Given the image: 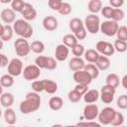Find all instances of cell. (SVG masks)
<instances>
[{
    "instance_id": "1",
    "label": "cell",
    "mask_w": 127,
    "mask_h": 127,
    "mask_svg": "<svg viewBox=\"0 0 127 127\" xmlns=\"http://www.w3.org/2000/svg\"><path fill=\"white\" fill-rule=\"evenodd\" d=\"M41 96L39 93L35 91H30L26 94V97L23 101H21L19 105V109L23 114H30L37 111L41 106Z\"/></svg>"
},
{
    "instance_id": "2",
    "label": "cell",
    "mask_w": 127,
    "mask_h": 127,
    "mask_svg": "<svg viewBox=\"0 0 127 127\" xmlns=\"http://www.w3.org/2000/svg\"><path fill=\"white\" fill-rule=\"evenodd\" d=\"M13 29H14V33L20 36V38H24L26 40L31 38L34 34V29L32 25L24 19L16 20L15 23L13 24Z\"/></svg>"
},
{
    "instance_id": "3",
    "label": "cell",
    "mask_w": 127,
    "mask_h": 127,
    "mask_svg": "<svg viewBox=\"0 0 127 127\" xmlns=\"http://www.w3.org/2000/svg\"><path fill=\"white\" fill-rule=\"evenodd\" d=\"M84 27L86 29V31L90 34H97L100 31V19L97 15L95 14H89L85 17L84 21Z\"/></svg>"
},
{
    "instance_id": "4",
    "label": "cell",
    "mask_w": 127,
    "mask_h": 127,
    "mask_svg": "<svg viewBox=\"0 0 127 127\" xmlns=\"http://www.w3.org/2000/svg\"><path fill=\"white\" fill-rule=\"evenodd\" d=\"M14 48L15 53L19 58L27 57L31 52V44H29L28 41L24 38H18L14 42Z\"/></svg>"
},
{
    "instance_id": "5",
    "label": "cell",
    "mask_w": 127,
    "mask_h": 127,
    "mask_svg": "<svg viewBox=\"0 0 127 127\" xmlns=\"http://www.w3.org/2000/svg\"><path fill=\"white\" fill-rule=\"evenodd\" d=\"M115 114H116V110L113 107L106 106V107L102 108L101 111H99L97 118L101 125H109L113 121Z\"/></svg>"
},
{
    "instance_id": "6",
    "label": "cell",
    "mask_w": 127,
    "mask_h": 127,
    "mask_svg": "<svg viewBox=\"0 0 127 127\" xmlns=\"http://www.w3.org/2000/svg\"><path fill=\"white\" fill-rule=\"evenodd\" d=\"M24 79H26L27 81H34L37 80L40 75H41V68L34 64H28L27 66L24 67L23 69V73H22Z\"/></svg>"
},
{
    "instance_id": "7",
    "label": "cell",
    "mask_w": 127,
    "mask_h": 127,
    "mask_svg": "<svg viewBox=\"0 0 127 127\" xmlns=\"http://www.w3.org/2000/svg\"><path fill=\"white\" fill-rule=\"evenodd\" d=\"M119 25L117 22L112 20H105L100 25V32L107 36V37H113L117 34Z\"/></svg>"
},
{
    "instance_id": "8",
    "label": "cell",
    "mask_w": 127,
    "mask_h": 127,
    "mask_svg": "<svg viewBox=\"0 0 127 127\" xmlns=\"http://www.w3.org/2000/svg\"><path fill=\"white\" fill-rule=\"evenodd\" d=\"M8 73L12 76H19L23 73V62L19 58H14L9 62L8 64Z\"/></svg>"
},
{
    "instance_id": "9",
    "label": "cell",
    "mask_w": 127,
    "mask_h": 127,
    "mask_svg": "<svg viewBox=\"0 0 127 127\" xmlns=\"http://www.w3.org/2000/svg\"><path fill=\"white\" fill-rule=\"evenodd\" d=\"M95 50L102 56L110 57L115 53V49L113 44L106 41H98L95 45Z\"/></svg>"
},
{
    "instance_id": "10",
    "label": "cell",
    "mask_w": 127,
    "mask_h": 127,
    "mask_svg": "<svg viewBox=\"0 0 127 127\" xmlns=\"http://www.w3.org/2000/svg\"><path fill=\"white\" fill-rule=\"evenodd\" d=\"M116 93V89L105 84L100 89V99L103 103L109 104L114 100V96Z\"/></svg>"
},
{
    "instance_id": "11",
    "label": "cell",
    "mask_w": 127,
    "mask_h": 127,
    "mask_svg": "<svg viewBox=\"0 0 127 127\" xmlns=\"http://www.w3.org/2000/svg\"><path fill=\"white\" fill-rule=\"evenodd\" d=\"M98 114H99V109L95 103L86 104L82 111V115L84 119H86V121H93L98 117Z\"/></svg>"
},
{
    "instance_id": "12",
    "label": "cell",
    "mask_w": 127,
    "mask_h": 127,
    "mask_svg": "<svg viewBox=\"0 0 127 127\" xmlns=\"http://www.w3.org/2000/svg\"><path fill=\"white\" fill-rule=\"evenodd\" d=\"M72 78L76 82V84H85V85H89L93 80L92 77L84 69L74 71L72 74Z\"/></svg>"
},
{
    "instance_id": "13",
    "label": "cell",
    "mask_w": 127,
    "mask_h": 127,
    "mask_svg": "<svg viewBox=\"0 0 127 127\" xmlns=\"http://www.w3.org/2000/svg\"><path fill=\"white\" fill-rule=\"evenodd\" d=\"M22 16H23V19L26 20V21H34L37 17V11L36 9L34 8V6L31 4V3H28L26 2L24 7H23V10L22 12L20 13Z\"/></svg>"
},
{
    "instance_id": "14",
    "label": "cell",
    "mask_w": 127,
    "mask_h": 127,
    "mask_svg": "<svg viewBox=\"0 0 127 127\" xmlns=\"http://www.w3.org/2000/svg\"><path fill=\"white\" fill-rule=\"evenodd\" d=\"M0 17L6 25L14 24L16 21V12L13 11L11 8H5L0 12Z\"/></svg>"
},
{
    "instance_id": "15",
    "label": "cell",
    "mask_w": 127,
    "mask_h": 127,
    "mask_svg": "<svg viewBox=\"0 0 127 127\" xmlns=\"http://www.w3.org/2000/svg\"><path fill=\"white\" fill-rule=\"evenodd\" d=\"M42 24H43V28L48 32L56 31L58 29V26H59L58 19L54 16H46L43 19Z\"/></svg>"
},
{
    "instance_id": "16",
    "label": "cell",
    "mask_w": 127,
    "mask_h": 127,
    "mask_svg": "<svg viewBox=\"0 0 127 127\" xmlns=\"http://www.w3.org/2000/svg\"><path fill=\"white\" fill-rule=\"evenodd\" d=\"M68 54H69V49L64 46V44H60L56 47V50H55V59L58 61V62H64L67 59L68 57Z\"/></svg>"
},
{
    "instance_id": "17",
    "label": "cell",
    "mask_w": 127,
    "mask_h": 127,
    "mask_svg": "<svg viewBox=\"0 0 127 127\" xmlns=\"http://www.w3.org/2000/svg\"><path fill=\"white\" fill-rule=\"evenodd\" d=\"M14 35V29L11 25L2 24L1 25V31H0V38L2 42H9Z\"/></svg>"
},
{
    "instance_id": "18",
    "label": "cell",
    "mask_w": 127,
    "mask_h": 127,
    "mask_svg": "<svg viewBox=\"0 0 127 127\" xmlns=\"http://www.w3.org/2000/svg\"><path fill=\"white\" fill-rule=\"evenodd\" d=\"M85 62L83 59L81 58H76L73 57L69 60L68 62V67L69 69H71L72 71H78V70H82L85 67Z\"/></svg>"
},
{
    "instance_id": "19",
    "label": "cell",
    "mask_w": 127,
    "mask_h": 127,
    "mask_svg": "<svg viewBox=\"0 0 127 127\" xmlns=\"http://www.w3.org/2000/svg\"><path fill=\"white\" fill-rule=\"evenodd\" d=\"M100 97V92L97 89H88V91L83 95V100L87 104L94 103Z\"/></svg>"
},
{
    "instance_id": "20",
    "label": "cell",
    "mask_w": 127,
    "mask_h": 127,
    "mask_svg": "<svg viewBox=\"0 0 127 127\" xmlns=\"http://www.w3.org/2000/svg\"><path fill=\"white\" fill-rule=\"evenodd\" d=\"M99 56H100V54L96 50H94V49H88V50H86L85 53H84V55H83L84 60L86 62H88L89 64H94L97 62Z\"/></svg>"
},
{
    "instance_id": "21",
    "label": "cell",
    "mask_w": 127,
    "mask_h": 127,
    "mask_svg": "<svg viewBox=\"0 0 127 127\" xmlns=\"http://www.w3.org/2000/svg\"><path fill=\"white\" fill-rule=\"evenodd\" d=\"M49 107L54 110V111H58L60 109H62L63 105H64V100L62 97L60 96H52L50 99H49Z\"/></svg>"
},
{
    "instance_id": "22",
    "label": "cell",
    "mask_w": 127,
    "mask_h": 127,
    "mask_svg": "<svg viewBox=\"0 0 127 127\" xmlns=\"http://www.w3.org/2000/svg\"><path fill=\"white\" fill-rule=\"evenodd\" d=\"M44 91L49 94H55L58 91V83L52 79H43Z\"/></svg>"
},
{
    "instance_id": "23",
    "label": "cell",
    "mask_w": 127,
    "mask_h": 127,
    "mask_svg": "<svg viewBox=\"0 0 127 127\" xmlns=\"http://www.w3.org/2000/svg\"><path fill=\"white\" fill-rule=\"evenodd\" d=\"M14 96L12 93L10 92H3L0 96V102H1V105L5 108H9L13 105L14 103Z\"/></svg>"
},
{
    "instance_id": "24",
    "label": "cell",
    "mask_w": 127,
    "mask_h": 127,
    "mask_svg": "<svg viewBox=\"0 0 127 127\" xmlns=\"http://www.w3.org/2000/svg\"><path fill=\"white\" fill-rule=\"evenodd\" d=\"M4 119L8 125H14L17 122V115L15 113V110L11 107L6 108L4 111Z\"/></svg>"
},
{
    "instance_id": "25",
    "label": "cell",
    "mask_w": 127,
    "mask_h": 127,
    "mask_svg": "<svg viewBox=\"0 0 127 127\" xmlns=\"http://www.w3.org/2000/svg\"><path fill=\"white\" fill-rule=\"evenodd\" d=\"M87 9L90 14H97L102 10V1L100 0H90L87 3Z\"/></svg>"
},
{
    "instance_id": "26",
    "label": "cell",
    "mask_w": 127,
    "mask_h": 127,
    "mask_svg": "<svg viewBox=\"0 0 127 127\" xmlns=\"http://www.w3.org/2000/svg\"><path fill=\"white\" fill-rule=\"evenodd\" d=\"M110 64L111 63H110V60H109L108 57H105V56L100 55L99 58H98V60H97V62L95 63V65L97 66V68L99 70H106V69L109 68Z\"/></svg>"
},
{
    "instance_id": "27",
    "label": "cell",
    "mask_w": 127,
    "mask_h": 127,
    "mask_svg": "<svg viewBox=\"0 0 127 127\" xmlns=\"http://www.w3.org/2000/svg\"><path fill=\"white\" fill-rule=\"evenodd\" d=\"M105 81H106L105 84H107V85H109V86H111V87H113V88H115V89H116V88L119 86V84L121 83V80H120L119 76H118L116 73H113V72L107 74Z\"/></svg>"
},
{
    "instance_id": "28",
    "label": "cell",
    "mask_w": 127,
    "mask_h": 127,
    "mask_svg": "<svg viewBox=\"0 0 127 127\" xmlns=\"http://www.w3.org/2000/svg\"><path fill=\"white\" fill-rule=\"evenodd\" d=\"M68 27H69V30H70L71 32H73V34H74V33H76L78 30H80L81 28L84 27V23H83V21H82L81 19L75 17V18H72V19L69 21Z\"/></svg>"
},
{
    "instance_id": "29",
    "label": "cell",
    "mask_w": 127,
    "mask_h": 127,
    "mask_svg": "<svg viewBox=\"0 0 127 127\" xmlns=\"http://www.w3.org/2000/svg\"><path fill=\"white\" fill-rule=\"evenodd\" d=\"M78 40L76 39V37L73 34H66L63 37V44L64 46H66L67 48H72L74 47L76 44H78L77 42Z\"/></svg>"
},
{
    "instance_id": "30",
    "label": "cell",
    "mask_w": 127,
    "mask_h": 127,
    "mask_svg": "<svg viewBox=\"0 0 127 127\" xmlns=\"http://www.w3.org/2000/svg\"><path fill=\"white\" fill-rule=\"evenodd\" d=\"M84 70L92 77V79H96L99 76V71L100 70L97 68V66L94 64H85Z\"/></svg>"
},
{
    "instance_id": "31",
    "label": "cell",
    "mask_w": 127,
    "mask_h": 127,
    "mask_svg": "<svg viewBox=\"0 0 127 127\" xmlns=\"http://www.w3.org/2000/svg\"><path fill=\"white\" fill-rule=\"evenodd\" d=\"M31 51L35 54L41 55L45 51V44L42 41H38V40L33 41L31 43Z\"/></svg>"
},
{
    "instance_id": "32",
    "label": "cell",
    "mask_w": 127,
    "mask_h": 127,
    "mask_svg": "<svg viewBox=\"0 0 127 127\" xmlns=\"http://www.w3.org/2000/svg\"><path fill=\"white\" fill-rule=\"evenodd\" d=\"M14 76L10 75L9 73L3 74L0 78V84L2 85V87H11L14 84Z\"/></svg>"
},
{
    "instance_id": "33",
    "label": "cell",
    "mask_w": 127,
    "mask_h": 127,
    "mask_svg": "<svg viewBox=\"0 0 127 127\" xmlns=\"http://www.w3.org/2000/svg\"><path fill=\"white\" fill-rule=\"evenodd\" d=\"M49 62V57L47 56H38L35 59V64L38 65L41 69H47Z\"/></svg>"
},
{
    "instance_id": "34",
    "label": "cell",
    "mask_w": 127,
    "mask_h": 127,
    "mask_svg": "<svg viewBox=\"0 0 127 127\" xmlns=\"http://www.w3.org/2000/svg\"><path fill=\"white\" fill-rule=\"evenodd\" d=\"M82 97H83V96H82L78 91H76L74 88H73L72 90H69L68 93H67V98H68V100H69L71 103H77Z\"/></svg>"
},
{
    "instance_id": "35",
    "label": "cell",
    "mask_w": 127,
    "mask_h": 127,
    "mask_svg": "<svg viewBox=\"0 0 127 127\" xmlns=\"http://www.w3.org/2000/svg\"><path fill=\"white\" fill-rule=\"evenodd\" d=\"M124 121H125V118H124L123 113H121L119 111H116V114L114 116L113 121L111 122V125L114 126V127H120V126L123 125Z\"/></svg>"
},
{
    "instance_id": "36",
    "label": "cell",
    "mask_w": 127,
    "mask_h": 127,
    "mask_svg": "<svg viewBox=\"0 0 127 127\" xmlns=\"http://www.w3.org/2000/svg\"><path fill=\"white\" fill-rule=\"evenodd\" d=\"M71 53L74 57L76 58H81V56L84 55L85 53V49H84V46L81 45V44H76L74 47L71 48Z\"/></svg>"
},
{
    "instance_id": "37",
    "label": "cell",
    "mask_w": 127,
    "mask_h": 127,
    "mask_svg": "<svg viewBox=\"0 0 127 127\" xmlns=\"http://www.w3.org/2000/svg\"><path fill=\"white\" fill-rule=\"evenodd\" d=\"M25 3L26 2L23 1V0H13L11 2V9L13 11H15L16 13H21Z\"/></svg>"
},
{
    "instance_id": "38",
    "label": "cell",
    "mask_w": 127,
    "mask_h": 127,
    "mask_svg": "<svg viewBox=\"0 0 127 127\" xmlns=\"http://www.w3.org/2000/svg\"><path fill=\"white\" fill-rule=\"evenodd\" d=\"M114 46V49H115V52H118V53H124L127 51V42H124V41H120V40H116L113 44Z\"/></svg>"
},
{
    "instance_id": "39",
    "label": "cell",
    "mask_w": 127,
    "mask_h": 127,
    "mask_svg": "<svg viewBox=\"0 0 127 127\" xmlns=\"http://www.w3.org/2000/svg\"><path fill=\"white\" fill-rule=\"evenodd\" d=\"M116 36H117V40L127 42V27L126 26H119Z\"/></svg>"
},
{
    "instance_id": "40",
    "label": "cell",
    "mask_w": 127,
    "mask_h": 127,
    "mask_svg": "<svg viewBox=\"0 0 127 127\" xmlns=\"http://www.w3.org/2000/svg\"><path fill=\"white\" fill-rule=\"evenodd\" d=\"M124 16H125V14H124V11L122 9H120V8L119 9H114L111 20L118 23V22H120V21H122L124 19Z\"/></svg>"
},
{
    "instance_id": "41",
    "label": "cell",
    "mask_w": 127,
    "mask_h": 127,
    "mask_svg": "<svg viewBox=\"0 0 127 127\" xmlns=\"http://www.w3.org/2000/svg\"><path fill=\"white\" fill-rule=\"evenodd\" d=\"M113 10H114V8H112L111 6L107 5V6L102 7L101 14H102V16H103L106 20H111V18H112V14H113Z\"/></svg>"
},
{
    "instance_id": "42",
    "label": "cell",
    "mask_w": 127,
    "mask_h": 127,
    "mask_svg": "<svg viewBox=\"0 0 127 127\" xmlns=\"http://www.w3.org/2000/svg\"><path fill=\"white\" fill-rule=\"evenodd\" d=\"M71 10H72V8H71V5H70L69 3H67V2H63L62 7H61V9L59 10V13H60L61 15L66 16V15H68V14L71 13Z\"/></svg>"
},
{
    "instance_id": "43",
    "label": "cell",
    "mask_w": 127,
    "mask_h": 127,
    "mask_svg": "<svg viewBox=\"0 0 127 127\" xmlns=\"http://www.w3.org/2000/svg\"><path fill=\"white\" fill-rule=\"evenodd\" d=\"M116 105L120 109H127V95L122 94L116 100Z\"/></svg>"
},
{
    "instance_id": "44",
    "label": "cell",
    "mask_w": 127,
    "mask_h": 127,
    "mask_svg": "<svg viewBox=\"0 0 127 127\" xmlns=\"http://www.w3.org/2000/svg\"><path fill=\"white\" fill-rule=\"evenodd\" d=\"M32 89L33 91L37 92V93H40V92H43L44 91V83H43V80H34L32 82Z\"/></svg>"
},
{
    "instance_id": "45",
    "label": "cell",
    "mask_w": 127,
    "mask_h": 127,
    "mask_svg": "<svg viewBox=\"0 0 127 127\" xmlns=\"http://www.w3.org/2000/svg\"><path fill=\"white\" fill-rule=\"evenodd\" d=\"M62 4H63V1H62V0H49V1H48L49 7H50L52 10L58 11V12H59V10L61 9Z\"/></svg>"
},
{
    "instance_id": "46",
    "label": "cell",
    "mask_w": 127,
    "mask_h": 127,
    "mask_svg": "<svg viewBox=\"0 0 127 127\" xmlns=\"http://www.w3.org/2000/svg\"><path fill=\"white\" fill-rule=\"evenodd\" d=\"M76 125L77 127H102L100 123H97L95 121H80Z\"/></svg>"
},
{
    "instance_id": "47",
    "label": "cell",
    "mask_w": 127,
    "mask_h": 127,
    "mask_svg": "<svg viewBox=\"0 0 127 127\" xmlns=\"http://www.w3.org/2000/svg\"><path fill=\"white\" fill-rule=\"evenodd\" d=\"M73 35L76 37V39H77V40H84V39L86 38L87 31H86L85 27H83V28H81L80 30H78L76 33H74Z\"/></svg>"
},
{
    "instance_id": "48",
    "label": "cell",
    "mask_w": 127,
    "mask_h": 127,
    "mask_svg": "<svg viewBox=\"0 0 127 127\" xmlns=\"http://www.w3.org/2000/svg\"><path fill=\"white\" fill-rule=\"evenodd\" d=\"M124 5V0H109V6L114 9H119Z\"/></svg>"
},
{
    "instance_id": "49",
    "label": "cell",
    "mask_w": 127,
    "mask_h": 127,
    "mask_svg": "<svg viewBox=\"0 0 127 127\" xmlns=\"http://www.w3.org/2000/svg\"><path fill=\"white\" fill-rule=\"evenodd\" d=\"M74 89L76 91H78L82 96L88 91V85H85V84H76L74 86Z\"/></svg>"
},
{
    "instance_id": "50",
    "label": "cell",
    "mask_w": 127,
    "mask_h": 127,
    "mask_svg": "<svg viewBox=\"0 0 127 127\" xmlns=\"http://www.w3.org/2000/svg\"><path fill=\"white\" fill-rule=\"evenodd\" d=\"M8 64H9L8 58L4 54H0V66L5 67V66H8Z\"/></svg>"
},
{
    "instance_id": "51",
    "label": "cell",
    "mask_w": 127,
    "mask_h": 127,
    "mask_svg": "<svg viewBox=\"0 0 127 127\" xmlns=\"http://www.w3.org/2000/svg\"><path fill=\"white\" fill-rule=\"evenodd\" d=\"M121 84L124 89H127V74L123 75V77L121 78Z\"/></svg>"
},
{
    "instance_id": "52",
    "label": "cell",
    "mask_w": 127,
    "mask_h": 127,
    "mask_svg": "<svg viewBox=\"0 0 127 127\" xmlns=\"http://www.w3.org/2000/svg\"><path fill=\"white\" fill-rule=\"evenodd\" d=\"M51 127H63L62 124H53Z\"/></svg>"
},
{
    "instance_id": "53",
    "label": "cell",
    "mask_w": 127,
    "mask_h": 127,
    "mask_svg": "<svg viewBox=\"0 0 127 127\" xmlns=\"http://www.w3.org/2000/svg\"><path fill=\"white\" fill-rule=\"evenodd\" d=\"M63 127H77V125H65V126H63Z\"/></svg>"
},
{
    "instance_id": "54",
    "label": "cell",
    "mask_w": 127,
    "mask_h": 127,
    "mask_svg": "<svg viewBox=\"0 0 127 127\" xmlns=\"http://www.w3.org/2000/svg\"><path fill=\"white\" fill-rule=\"evenodd\" d=\"M7 127H15V126H14V125H8Z\"/></svg>"
},
{
    "instance_id": "55",
    "label": "cell",
    "mask_w": 127,
    "mask_h": 127,
    "mask_svg": "<svg viewBox=\"0 0 127 127\" xmlns=\"http://www.w3.org/2000/svg\"><path fill=\"white\" fill-rule=\"evenodd\" d=\"M120 127H126V126H124V125H122V126H120Z\"/></svg>"
},
{
    "instance_id": "56",
    "label": "cell",
    "mask_w": 127,
    "mask_h": 127,
    "mask_svg": "<svg viewBox=\"0 0 127 127\" xmlns=\"http://www.w3.org/2000/svg\"><path fill=\"white\" fill-rule=\"evenodd\" d=\"M24 127H30V126H24Z\"/></svg>"
}]
</instances>
